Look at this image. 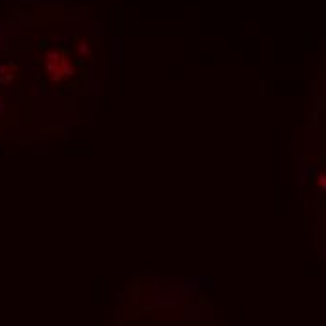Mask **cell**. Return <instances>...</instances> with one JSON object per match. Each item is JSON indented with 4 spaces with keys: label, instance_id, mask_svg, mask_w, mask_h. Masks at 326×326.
I'll return each instance as SVG.
<instances>
[{
    "label": "cell",
    "instance_id": "6da1fadb",
    "mask_svg": "<svg viewBox=\"0 0 326 326\" xmlns=\"http://www.w3.org/2000/svg\"><path fill=\"white\" fill-rule=\"evenodd\" d=\"M319 184L323 186V189H326V176H320L319 178Z\"/></svg>",
    "mask_w": 326,
    "mask_h": 326
}]
</instances>
